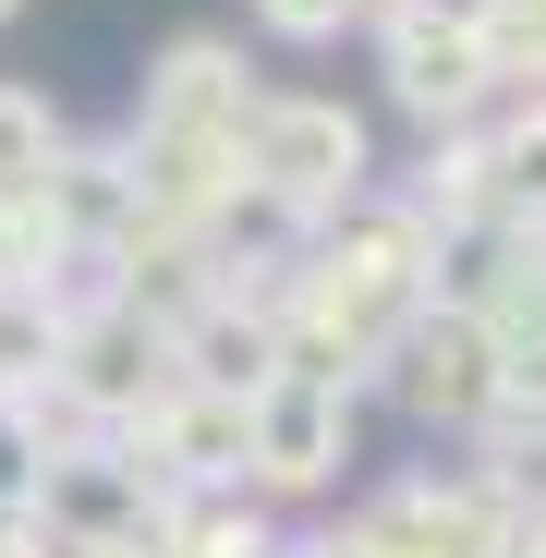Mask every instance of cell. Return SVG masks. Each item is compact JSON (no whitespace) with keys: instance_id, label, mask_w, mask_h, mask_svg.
Returning <instances> with one entry per match:
<instances>
[{"instance_id":"obj_1","label":"cell","mask_w":546,"mask_h":558,"mask_svg":"<svg viewBox=\"0 0 546 558\" xmlns=\"http://www.w3.org/2000/svg\"><path fill=\"white\" fill-rule=\"evenodd\" d=\"M413 316H425V231H413V219H364L340 255H316V267H304L292 352L352 377V364H364V352H389Z\"/></svg>"},{"instance_id":"obj_2","label":"cell","mask_w":546,"mask_h":558,"mask_svg":"<svg viewBox=\"0 0 546 558\" xmlns=\"http://www.w3.org/2000/svg\"><path fill=\"white\" fill-rule=\"evenodd\" d=\"M243 195L280 219H340L364 195V122L340 98H267L243 122Z\"/></svg>"},{"instance_id":"obj_3","label":"cell","mask_w":546,"mask_h":558,"mask_svg":"<svg viewBox=\"0 0 546 558\" xmlns=\"http://www.w3.org/2000/svg\"><path fill=\"white\" fill-rule=\"evenodd\" d=\"M389 377H401V401H413L425 425H486V413L510 401V340H498L486 304H425V316L389 340Z\"/></svg>"},{"instance_id":"obj_4","label":"cell","mask_w":546,"mask_h":558,"mask_svg":"<svg viewBox=\"0 0 546 558\" xmlns=\"http://www.w3.org/2000/svg\"><path fill=\"white\" fill-rule=\"evenodd\" d=\"M340 437H352V389H340V364H280V377L255 389V425H243V474L267 498H304L340 474Z\"/></svg>"},{"instance_id":"obj_5","label":"cell","mask_w":546,"mask_h":558,"mask_svg":"<svg viewBox=\"0 0 546 558\" xmlns=\"http://www.w3.org/2000/svg\"><path fill=\"white\" fill-rule=\"evenodd\" d=\"M486 73H498V37H486V25H449V13H425V0L389 13V85H401V110L462 122V110L486 98Z\"/></svg>"},{"instance_id":"obj_6","label":"cell","mask_w":546,"mask_h":558,"mask_svg":"<svg viewBox=\"0 0 546 558\" xmlns=\"http://www.w3.org/2000/svg\"><path fill=\"white\" fill-rule=\"evenodd\" d=\"M61 122H49V98H25V85H0V207H49L61 195Z\"/></svg>"},{"instance_id":"obj_7","label":"cell","mask_w":546,"mask_h":558,"mask_svg":"<svg viewBox=\"0 0 546 558\" xmlns=\"http://www.w3.org/2000/svg\"><path fill=\"white\" fill-rule=\"evenodd\" d=\"M486 170H498V219L546 231V110H522V122L486 146Z\"/></svg>"},{"instance_id":"obj_8","label":"cell","mask_w":546,"mask_h":558,"mask_svg":"<svg viewBox=\"0 0 546 558\" xmlns=\"http://www.w3.org/2000/svg\"><path fill=\"white\" fill-rule=\"evenodd\" d=\"M170 558H267V522H255V510H243V522L182 510V522H170Z\"/></svg>"},{"instance_id":"obj_9","label":"cell","mask_w":546,"mask_h":558,"mask_svg":"<svg viewBox=\"0 0 546 558\" xmlns=\"http://www.w3.org/2000/svg\"><path fill=\"white\" fill-rule=\"evenodd\" d=\"M364 13H377V0H255V25L267 37H304V49L340 37V25H364Z\"/></svg>"},{"instance_id":"obj_10","label":"cell","mask_w":546,"mask_h":558,"mask_svg":"<svg viewBox=\"0 0 546 558\" xmlns=\"http://www.w3.org/2000/svg\"><path fill=\"white\" fill-rule=\"evenodd\" d=\"M486 37H498V73H522V61L546 73V0H510V13H498Z\"/></svg>"},{"instance_id":"obj_11","label":"cell","mask_w":546,"mask_h":558,"mask_svg":"<svg viewBox=\"0 0 546 558\" xmlns=\"http://www.w3.org/2000/svg\"><path fill=\"white\" fill-rule=\"evenodd\" d=\"M425 13H449V25H498L510 0H425Z\"/></svg>"},{"instance_id":"obj_12","label":"cell","mask_w":546,"mask_h":558,"mask_svg":"<svg viewBox=\"0 0 546 558\" xmlns=\"http://www.w3.org/2000/svg\"><path fill=\"white\" fill-rule=\"evenodd\" d=\"M510 558H546V522H522V534H510Z\"/></svg>"},{"instance_id":"obj_13","label":"cell","mask_w":546,"mask_h":558,"mask_svg":"<svg viewBox=\"0 0 546 558\" xmlns=\"http://www.w3.org/2000/svg\"><path fill=\"white\" fill-rule=\"evenodd\" d=\"M0 558H37V546H25V522H0Z\"/></svg>"},{"instance_id":"obj_14","label":"cell","mask_w":546,"mask_h":558,"mask_svg":"<svg viewBox=\"0 0 546 558\" xmlns=\"http://www.w3.org/2000/svg\"><path fill=\"white\" fill-rule=\"evenodd\" d=\"M13 13H25V0H0V25H13Z\"/></svg>"}]
</instances>
